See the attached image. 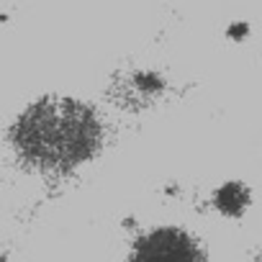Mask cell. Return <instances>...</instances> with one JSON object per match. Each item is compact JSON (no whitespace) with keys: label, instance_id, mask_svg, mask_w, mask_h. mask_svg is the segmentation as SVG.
Segmentation results:
<instances>
[{"label":"cell","instance_id":"1","mask_svg":"<svg viewBox=\"0 0 262 262\" xmlns=\"http://www.w3.org/2000/svg\"><path fill=\"white\" fill-rule=\"evenodd\" d=\"M90 137V118L75 105L36 108L21 126L18 147H24L39 165H67L85 157Z\"/></svg>","mask_w":262,"mask_h":262},{"label":"cell","instance_id":"2","mask_svg":"<svg viewBox=\"0 0 262 262\" xmlns=\"http://www.w3.org/2000/svg\"><path fill=\"white\" fill-rule=\"evenodd\" d=\"M131 262H203V254L185 231L157 229L139 239Z\"/></svg>","mask_w":262,"mask_h":262}]
</instances>
